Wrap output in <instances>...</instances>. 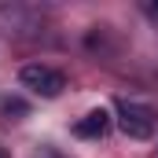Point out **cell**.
<instances>
[{"mask_svg": "<svg viewBox=\"0 0 158 158\" xmlns=\"http://www.w3.org/2000/svg\"><path fill=\"white\" fill-rule=\"evenodd\" d=\"M118 129L129 140H151L155 136V110L136 99H118Z\"/></svg>", "mask_w": 158, "mask_h": 158, "instance_id": "cell-1", "label": "cell"}, {"mask_svg": "<svg viewBox=\"0 0 158 158\" xmlns=\"http://www.w3.org/2000/svg\"><path fill=\"white\" fill-rule=\"evenodd\" d=\"M19 81H22L33 96H44V99H55V96H63V88H66V77H63L55 66H48V63H26V66L19 70Z\"/></svg>", "mask_w": 158, "mask_h": 158, "instance_id": "cell-2", "label": "cell"}, {"mask_svg": "<svg viewBox=\"0 0 158 158\" xmlns=\"http://www.w3.org/2000/svg\"><path fill=\"white\" fill-rule=\"evenodd\" d=\"M107 129H110V114H107V110H88V114L74 125V132L85 136V140H99V136H107Z\"/></svg>", "mask_w": 158, "mask_h": 158, "instance_id": "cell-3", "label": "cell"}, {"mask_svg": "<svg viewBox=\"0 0 158 158\" xmlns=\"http://www.w3.org/2000/svg\"><path fill=\"white\" fill-rule=\"evenodd\" d=\"M33 158H70V155H63V151L52 147V143H40L37 151H33Z\"/></svg>", "mask_w": 158, "mask_h": 158, "instance_id": "cell-4", "label": "cell"}, {"mask_svg": "<svg viewBox=\"0 0 158 158\" xmlns=\"http://www.w3.org/2000/svg\"><path fill=\"white\" fill-rule=\"evenodd\" d=\"M0 158H7V155H4V151H0Z\"/></svg>", "mask_w": 158, "mask_h": 158, "instance_id": "cell-5", "label": "cell"}, {"mask_svg": "<svg viewBox=\"0 0 158 158\" xmlns=\"http://www.w3.org/2000/svg\"><path fill=\"white\" fill-rule=\"evenodd\" d=\"M155 11H158V4H155Z\"/></svg>", "mask_w": 158, "mask_h": 158, "instance_id": "cell-6", "label": "cell"}]
</instances>
